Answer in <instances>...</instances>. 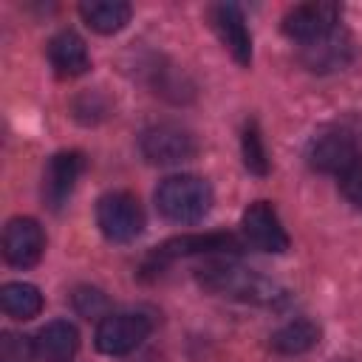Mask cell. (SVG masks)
<instances>
[{"label":"cell","mask_w":362,"mask_h":362,"mask_svg":"<svg viewBox=\"0 0 362 362\" xmlns=\"http://www.w3.org/2000/svg\"><path fill=\"white\" fill-rule=\"evenodd\" d=\"M79 348V331L68 320H54L37 334V356L42 362H71Z\"/></svg>","instance_id":"9a60e30c"},{"label":"cell","mask_w":362,"mask_h":362,"mask_svg":"<svg viewBox=\"0 0 362 362\" xmlns=\"http://www.w3.org/2000/svg\"><path fill=\"white\" fill-rule=\"evenodd\" d=\"M209 25H212V31L218 34V40L223 42V48L232 54V59L238 65L252 62V37H249L240 6H235V3L209 6Z\"/></svg>","instance_id":"ba28073f"},{"label":"cell","mask_w":362,"mask_h":362,"mask_svg":"<svg viewBox=\"0 0 362 362\" xmlns=\"http://www.w3.org/2000/svg\"><path fill=\"white\" fill-rule=\"evenodd\" d=\"M48 59L51 68L59 76H79L90 68V57H88V45L76 31H59L51 37L48 42Z\"/></svg>","instance_id":"4fadbf2b"},{"label":"cell","mask_w":362,"mask_h":362,"mask_svg":"<svg viewBox=\"0 0 362 362\" xmlns=\"http://www.w3.org/2000/svg\"><path fill=\"white\" fill-rule=\"evenodd\" d=\"M141 156L150 164H181L189 161L198 150L195 136L178 124H153L139 139Z\"/></svg>","instance_id":"5b68a950"},{"label":"cell","mask_w":362,"mask_h":362,"mask_svg":"<svg viewBox=\"0 0 362 362\" xmlns=\"http://www.w3.org/2000/svg\"><path fill=\"white\" fill-rule=\"evenodd\" d=\"M74 308L82 314V317H99V314H105V308H107V300H105V294L99 291V288H90V286H82V288H76L74 291Z\"/></svg>","instance_id":"44dd1931"},{"label":"cell","mask_w":362,"mask_h":362,"mask_svg":"<svg viewBox=\"0 0 362 362\" xmlns=\"http://www.w3.org/2000/svg\"><path fill=\"white\" fill-rule=\"evenodd\" d=\"M243 164L257 173V175H266L269 173V158H266V147H263V139L257 133L255 124H246L243 130Z\"/></svg>","instance_id":"ffe728a7"},{"label":"cell","mask_w":362,"mask_h":362,"mask_svg":"<svg viewBox=\"0 0 362 362\" xmlns=\"http://www.w3.org/2000/svg\"><path fill=\"white\" fill-rule=\"evenodd\" d=\"M240 229H243L246 240L260 252L280 255V252L288 249V235H286V229H283V223H280V218H277V212L269 201H255L243 212Z\"/></svg>","instance_id":"30bf717a"},{"label":"cell","mask_w":362,"mask_h":362,"mask_svg":"<svg viewBox=\"0 0 362 362\" xmlns=\"http://www.w3.org/2000/svg\"><path fill=\"white\" fill-rule=\"evenodd\" d=\"M45 252V235L34 218H11L3 232V255L11 266L28 269Z\"/></svg>","instance_id":"8fae6325"},{"label":"cell","mask_w":362,"mask_h":362,"mask_svg":"<svg viewBox=\"0 0 362 362\" xmlns=\"http://www.w3.org/2000/svg\"><path fill=\"white\" fill-rule=\"evenodd\" d=\"M130 6L122 0H88L79 6L82 20L99 34H116L130 23Z\"/></svg>","instance_id":"2e32d148"},{"label":"cell","mask_w":362,"mask_h":362,"mask_svg":"<svg viewBox=\"0 0 362 362\" xmlns=\"http://www.w3.org/2000/svg\"><path fill=\"white\" fill-rule=\"evenodd\" d=\"M305 158L308 164L317 170V173H334V175H342L356 158V141L348 130H322L317 133L311 141H308V150H305Z\"/></svg>","instance_id":"52a82bcc"},{"label":"cell","mask_w":362,"mask_h":362,"mask_svg":"<svg viewBox=\"0 0 362 362\" xmlns=\"http://www.w3.org/2000/svg\"><path fill=\"white\" fill-rule=\"evenodd\" d=\"M96 223L113 243H130L144 229V212L130 192H107L96 204Z\"/></svg>","instance_id":"277c9868"},{"label":"cell","mask_w":362,"mask_h":362,"mask_svg":"<svg viewBox=\"0 0 362 362\" xmlns=\"http://www.w3.org/2000/svg\"><path fill=\"white\" fill-rule=\"evenodd\" d=\"M156 206L173 223H198L212 209V189L198 175H170L156 189Z\"/></svg>","instance_id":"7a4b0ae2"},{"label":"cell","mask_w":362,"mask_h":362,"mask_svg":"<svg viewBox=\"0 0 362 362\" xmlns=\"http://www.w3.org/2000/svg\"><path fill=\"white\" fill-rule=\"evenodd\" d=\"M351 59V40L345 31H331L328 37L303 45V65L308 71H337Z\"/></svg>","instance_id":"5bb4252c"},{"label":"cell","mask_w":362,"mask_h":362,"mask_svg":"<svg viewBox=\"0 0 362 362\" xmlns=\"http://www.w3.org/2000/svg\"><path fill=\"white\" fill-rule=\"evenodd\" d=\"M235 255L240 252V243L226 232H209V235H181L170 238L156 249V260H175V257H192V255Z\"/></svg>","instance_id":"7c38bea8"},{"label":"cell","mask_w":362,"mask_h":362,"mask_svg":"<svg viewBox=\"0 0 362 362\" xmlns=\"http://www.w3.org/2000/svg\"><path fill=\"white\" fill-rule=\"evenodd\" d=\"M337 23H339V6L317 0V3L294 6L283 17V31H286V37L308 45V42H317V40L328 37L331 31H337Z\"/></svg>","instance_id":"8992f818"},{"label":"cell","mask_w":362,"mask_h":362,"mask_svg":"<svg viewBox=\"0 0 362 362\" xmlns=\"http://www.w3.org/2000/svg\"><path fill=\"white\" fill-rule=\"evenodd\" d=\"M153 331L150 317L139 311H116L105 314L96 325V348L107 356H124L136 351Z\"/></svg>","instance_id":"3957f363"},{"label":"cell","mask_w":362,"mask_h":362,"mask_svg":"<svg viewBox=\"0 0 362 362\" xmlns=\"http://www.w3.org/2000/svg\"><path fill=\"white\" fill-rule=\"evenodd\" d=\"M198 283L209 294L229 297L238 303H252V305H277L286 300L283 286H277L274 280L263 277L255 269H246L229 260H212L204 269H198Z\"/></svg>","instance_id":"6da1fadb"},{"label":"cell","mask_w":362,"mask_h":362,"mask_svg":"<svg viewBox=\"0 0 362 362\" xmlns=\"http://www.w3.org/2000/svg\"><path fill=\"white\" fill-rule=\"evenodd\" d=\"M0 305L11 320H34L42 311V294L31 283H6L0 288Z\"/></svg>","instance_id":"ac0fdd59"},{"label":"cell","mask_w":362,"mask_h":362,"mask_svg":"<svg viewBox=\"0 0 362 362\" xmlns=\"http://www.w3.org/2000/svg\"><path fill=\"white\" fill-rule=\"evenodd\" d=\"M37 356V339L25 334L6 331L0 339V362H34Z\"/></svg>","instance_id":"d6986e66"},{"label":"cell","mask_w":362,"mask_h":362,"mask_svg":"<svg viewBox=\"0 0 362 362\" xmlns=\"http://www.w3.org/2000/svg\"><path fill=\"white\" fill-rule=\"evenodd\" d=\"M85 170V156L76 150H62L51 156L45 173H42V198L51 209H62Z\"/></svg>","instance_id":"9c48e42d"},{"label":"cell","mask_w":362,"mask_h":362,"mask_svg":"<svg viewBox=\"0 0 362 362\" xmlns=\"http://www.w3.org/2000/svg\"><path fill=\"white\" fill-rule=\"evenodd\" d=\"M317 342H320V325L311 322V320H305V317L288 320L286 325H280V328L272 334V348H274L277 354H286V356L305 354V351H311Z\"/></svg>","instance_id":"e0dca14e"},{"label":"cell","mask_w":362,"mask_h":362,"mask_svg":"<svg viewBox=\"0 0 362 362\" xmlns=\"http://www.w3.org/2000/svg\"><path fill=\"white\" fill-rule=\"evenodd\" d=\"M339 189L354 206H362V156L339 175Z\"/></svg>","instance_id":"7402d4cb"}]
</instances>
